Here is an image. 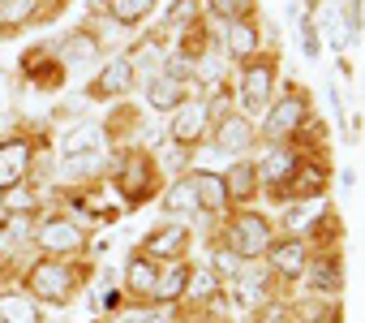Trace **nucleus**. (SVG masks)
Listing matches in <instances>:
<instances>
[{"instance_id":"30","label":"nucleus","mask_w":365,"mask_h":323,"mask_svg":"<svg viewBox=\"0 0 365 323\" xmlns=\"http://www.w3.org/2000/svg\"><path fill=\"white\" fill-rule=\"evenodd\" d=\"M241 263H245V259H241L232 246H220V250H215V272H220V276H237Z\"/></svg>"},{"instance_id":"12","label":"nucleus","mask_w":365,"mask_h":323,"mask_svg":"<svg viewBox=\"0 0 365 323\" xmlns=\"http://www.w3.org/2000/svg\"><path fill=\"white\" fill-rule=\"evenodd\" d=\"M297 164H301V159H297L288 146H275L271 155H262V164H258L254 173L262 177V186H279V182H288V177L297 173Z\"/></svg>"},{"instance_id":"16","label":"nucleus","mask_w":365,"mask_h":323,"mask_svg":"<svg viewBox=\"0 0 365 323\" xmlns=\"http://www.w3.org/2000/svg\"><path fill=\"white\" fill-rule=\"evenodd\" d=\"M125 276H129L125 284H129L133 293H142V297H155V284H159V267H155V263H150L146 254H133V259H129V272H125Z\"/></svg>"},{"instance_id":"33","label":"nucleus","mask_w":365,"mask_h":323,"mask_svg":"<svg viewBox=\"0 0 365 323\" xmlns=\"http://www.w3.org/2000/svg\"><path fill=\"white\" fill-rule=\"evenodd\" d=\"M301 52H305V56H309V61H314V56H318V26H314V22H309V18H305V22H301Z\"/></svg>"},{"instance_id":"14","label":"nucleus","mask_w":365,"mask_h":323,"mask_svg":"<svg viewBox=\"0 0 365 323\" xmlns=\"http://www.w3.org/2000/svg\"><path fill=\"white\" fill-rule=\"evenodd\" d=\"M163 212H172V216H190V212H202V207H198V190H194V177H180V182H172V186H168V194H163Z\"/></svg>"},{"instance_id":"7","label":"nucleus","mask_w":365,"mask_h":323,"mask_svg":"<svg viewBox=\"0 0 365 323\" xmlns=\"http://www.w3.org/2000/svg\"><path fill=\"white\" fill-rule=\"evenodd\" d=\"M26 173H31V142H22V138L0 142V190L22 186Z\"/></svg>"},{"instance_id":"35","label":"nucleus","mask_w":365,"mask_h":323,"mask_svg":"<svg viewBox=\"0 0 365 323\" xmlns=\"http://www.w3.org/2000/svg\"><path fill=\"white\" fill-rule=\"evenodd\" d=\"M185 293H194V297H207V293H215V276L211 272H202V276H190V289Z\"/></svg>"},{"instance_id":"6","label":"nucleus","mask_w":365,"mask_h":323,"mask_svg":"<svg viewBox=\"0 0 365 323\" xmlns=\"http://www.w3.org/2000/svg\"><path fill=\"white\" fill-rule=\"evenodd\" d=\"M207 116H211V104H202V99H185V104L176 108V116H172V142L194 146V142L202 138V129H207Z\"/></svg>"},{"instance_id":"22","label":"nucleus","mask_w":365,"mask_h":323,"mask_svg":"<svg viewBox=\"0 0 365 323\" xmlns=\"http://www.w3.org/2000/svg\"><path fill=\"white\" fill-rule=\"evenodd\" d=\"M190 289V267H172V272H159V284H155V297L163 302H176L180 293Z\"/></svg>"},{"instance_id":"24","label":"nucleus","mask_w":365,"mask_h":323,"mask_svg":"<svg viewBox=\"0 0 365 323\" xmlns=\"http://www.w3.org/2000/svg\"><path fill=\"white\" fill-rule=\"evenodd\" d=\"M288 186H292L297 199H318V194H322V169H314V164L301 169V164H297V173L288 177Z\"/></svg>"},{"instance_id":"13","label":"nucleus","mask_w":365,"mask_h":323,"mask_svg":"<svg viewBox=\"0 0 365 323\" xmlns=\"http://www.w3.org/2000/svg\"><path fill=\"white\" fill-rule=\"evenodd\" d=\"M194 190H198V207L202 212H224L228 207V186L215 173H194Z\"/></svg>"},{"instance_id":"29","label":"nucleus","mask_w":365,"mask_h":323,"mask_svg":"<svg viewBox=\"0 0 365 323\" xmlns=\"http://www.w3.org/2000/svg\"><path fill=\"white\" fill-rule=\"evenodd\" d=\"M31 9H35V0H0V22H22L31 18Z\"/></svg>"},{"instance_id":"26","label":"nucleus","mask_w":365,"mask_h":323,"mask_svg":"<svg viewBox=\"0 0 365 323\" xmlns=\"http://www.w3.org/2000/svg\"><path fill=\"white\" fill-rule=\"evenodd\" d=\"M120 186H125V194H133V199H142V194H146V186H150V164H146V159H129Z\"/></svg>"},{"instance_id":"4","label":"nucleus","mask_w":365,"mask_h":323,"mask_svg":"<svg viewBox=\"0 0 365 323\" xmlns=\"http://www.w3.org/2000/svg\"><path fill=\"white\" fill-rule=\"evenodd\" d=\"M305 116H309V95L288 91V95L267 112V138H284V134H292L297 125H305Z\"/></svg>"},{"instance_id":"32","label":"nucleus","mask_w":365,"mask_h":323,"mask_svg":"<svg viewBox=\"0 0 365 323\" xmlns=\"http://www.w3.org/2000/svg\"><path fill=\"white\" fill-rule=\"evenodd\" d=\"M194 14H198V0H176V9L168 14V26H185L194 22Z\"/></svg>"},{"instance_id":"8","label":"nucleus","mask_w":365,"mask_h":323,"mask_svg":"<svg viewBox=\"0 0 365 323\" xmlns=\"http://www.w3.org/2000/svg\"><path fill=\"white\" fill-rule=\"evenodd\" d=\"M39 246H43L48 254H73V250L86 246V233H82L73 220L56 216V220H48V224L39 229Z\"/></svg>"},{"instance_id":"23","label":"nucleus","mask_w":365,"mask_h":323,"mask_svg":"<svg viewBox=\"0 0 365 323\" xmlns=\"http://www.w3.org/2000/svg\"><path fill=\"white\" fill-rule=\"evenodd\" d=\"M258 173H254V164H237L228 177H224V186H228V199H254V190H258V182H254Z\"/></svg>"},{"instance_id":"31","label":"nucleus","mask_w":365,"mask_h":323,"mask_svg":"<svg viewBox=\"0 0 365 323\" xmlns=\"http://www.w3.org/2000/svg\"><path fill=\"white\" fill-rule=\"evenodd\" d=\"M318 216H322V212H318V203H309V207H292V216H288V229H292V233H301V229H309Z\"/></svg>"},{"instance_id":"18","label":"nucleus","mask_w":365,"mask_h":323,"mask_svg":"<svg viewBox=\"0 0 365 323\" xmlns=\"http://www.w3.org/2000/svg\"><path fill=\"white\" fill-rule=\"evenodd\" d=\"M82 151H103V129L99 125H78L65 134L61 155H82Z\"/></svg>"},{"instance_id":"11","label":"nucleus","mask_w":365,"mask_h":323,"mask_svg":"<svg viewBox=\"0 0 365 323\" xmlns=\"http://www.w3.org/2000/svg\"><path fill=\"white\" fill-rule=\"evenodd\" d=\"M146 104H150V108H159V112L180 108V104H185V86H180V82L163 69V74H155V78L146 82Z\"/></svg>"},{"instance_id":"10","label":"nucleus","mask_w":365,"mask_h":323,"mask_svg":"<svg viewBox=\"0 0 365 323\" xmlns=\"http://www.w3.org/2000/svg\"><path fill=\"white\" fill-rule=\"evenodd\" d=\"M271 267L279 272V276H305V242L301 237H288V242H271Z\"/></svg>"},{"instance_id":"34","label":"nucleus","mask_w":365,"mask_h":323,"mask_svg":"<svg viewBox=\"0 0 365 323\" xmlns=\"http://www.w3.org/2000/svg\"><path fill=\"white\" fill-rule=\"evenodd\" d=\"M116 323H172V314H163V310H133V314H120Z\"/></svg>"},{"instance_id":"1","label":"nucleus","mask_w":365,"mask_h":323,"mask_svg":"<svg viewBox=\"0 0 365 323\" xmlns=\"http://www.w3.org/2000/svg\"><path fill=\"white\" fill-rule=\"evenodd\" d=\"M228 242H232V250H237L241 259H262V254L271 250V224H267V216L241 212V216L232 220V229H228Z\"/></svg>"},{"instance_id":"9","label":"nucleus","mask_w":365,"mask_h":323,"mask_svg":"<svg viewBox=\"0 0 365 323\" xmlns=\"http://www.w3.org/2000/svg\"><path fill=\"white\" fill-rule=\"evenodd\" d=\"M254 125H250V116H224L220 121V129H215V146L220 151H228V155H237V151H250L254 146Z\"/></svg>"},{"instance_id":"21","label":"nucleus","mask_w":365,"mask_h":323,"mask_svg":"<svg viewBox=\"0 0 365 323\" xmlns=\"http://www.w3.org/2000/svg\"><path fill=\"white\" fill-rule=\"evenodd\" d=\"M103 169V151H82V155H65L61 159V177H86Z\"/></svg>"},{"instance_id":"2","label":"nucleus","mask_w":365,"mask_h":323,"mask_svg":"<svg viewBox=\"0 0 365 323\" xmlns=\"http://www.w3.org/2000/svg\"><path fill=\"white\" fill-rule=\"evenodd\" d=\"M275 61H250L245 74H241V104H245V116H258L267 112L271 104V91H275Z\"/></svg>"},{"instance_id":"28","label":"nucleus","mask_w":365,"mask_h":323,"mask_svg":"<svg viewBox=\"0 0 365 323\" xmlns=\"http://www.w3.org/2000/svg\"><path fill=\"white\" fill-rule=\"evenodd\" d=\"M95 48H99V44L86 39V35H69V39H65V56H69V61H91Z\"/></svg>"},{"instance_id":"5","label":"nucleus","mask_w":365,"mask_h":323,"mask_svg":"<svg viewBox=\"0 0 365 323\" xmlns=\"http://www.w3.org/2000/svg\"><path fill=\"white\" fill-rule=\"evenodd\" d=\"M185 246H190L185 224H159V229H150V233L142 237V254H146L150 263H159V259H180V254H185Z\"/></svg>"},{"instance_id":"17","label":"nucleus","mask_w":365,"mask_h":323,"mask_svg":"<svg viewBox=\"0 0 365 323\" xmlns=\"http://www.w3.org/2000/svg\"><path fill=\"white\" fill-rule=\"evenodd\" d=\"M0 323H39V310L26 293H0Z\"/></svg>"},{"instance_id":"19","label":"nucleus","mask_w":365,"mask_h":323,"mask_svg":"<svg viewBox=\"0 0 365 323\" xmlns=\"http://www.w3.org/2000/svg\"><path fill=\"white\" fill-rule=\"evenodd\" d=\"M228 52L232 56H254L258 52V31L241 18V22H228Z\"/></svg>"},{"instance_id":"25","label":"nucleus","mask_w":365,"mask_h":323,"mask_svg":"<svg viewBox=\"0 0 365 323\" xmlns=\"http://www.w3.org/2000/svg\"><path fill=\"white\" fill-rule=\"evenodd\" d=\"M103 5H108V14L116 18V22H142L150 9H155V0H103Z\"/></svg>"},{"instance_id":"3","label":"nucleus","mask_w":365,"mask_h":323,"mask_svg":"<svg viewBox=\"0 0 365 323\" xmlns=\"http://www.w3.org/2000/svg\"><path fill=\"white\" fill-rule=\"evenodd\" d=\"M31 289H35L43 302H69V293H73V276H69L65 263L43 259V263L31 267Z\"/></svg>"},{"instance_id":"27","label":"nucleus","mask_w":365,"mask_h":323,"mask_svg":"<svg viewBox=\"0 0 365 323\" xmlns=\"http://www.w3.org/2000/svg\"><path fill=\"white\" fill-rule=\"evenodd\" d=\"M207 5H211L220 18H228V22H241V18L254 9V0H207Z\"/></svg>"},{"instance_id":"20","label":"nucleus","mask_w":365,"mask_h":323,"mask_svg":"<svg viewBox=\"0 0 365 323\" xmlns=\"http://www.w3.org/2000/svg\"><path fill=\"white\" fill-rule=\"evenodd\" d=\"M305 267H309L314 289H322V293H335V289L344 284V267H339L335 259H318V263H305Z\"/></svg>"},{"instance_id":"15","label":"nucleus","mask_w":365,"mask_h":323,"mask_svg":"<svg viewBox=\"0 0 365 323\" xmlns=\"http://www.w3.org/2000/svg\"><path fill=\"white\" fill-rule=\"evenodd\" d=\"M133 61H125V56H116L108 69H103V78L95 82V95H120V91H129L133 86Z\"/></svg>"}]
</instances>
